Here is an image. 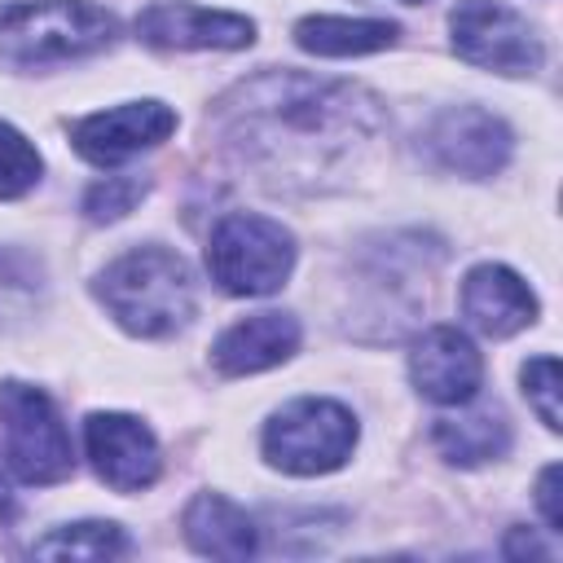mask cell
Returning a JSON list of instances; mask_svg holds the SVG:
<instances>
[{
    "label": "cell",
    "instance_id": "5",
    "mask_svg": "<svg viewBox=\"0 0 563 563\" xmlns=\"http://www.w3.org/2000/svg\"><path fill=\"white\" fill-rule=\"evenodd\" d=\"M361 440L356 413L330 396H299L264 422V462L286 475H330Z\"/></svg>",
    "mask_w": 563,
    "mask_h": 563
},
{
    "label": "cell",
    "instance_id": "15",
    "mask_svg": "<svg viewBox=\"0 0 563 563\" xmlns=\"http://www.w3.org/2000/svg\"><path fill=\"white\" fill-rule=\"evenodd\" d=\"M180 528H185V541L207 559L242 563L260 550L255 519L238 501H229L224 493H194L185 515H180Z\"/></svg>",
    "mask_w": 563,
    "mask_h": 563
},
{
    "label": "cell",
    "instance_id": "19",
    "mask_svg": "<svg viewBox=\"0 0 563 563\" xmlns=\"http://www.w3.org/2000/svg\"><path fill=\"white\" fill-rule=\"evenodd\" d=\"M40 176H44L40 150H35L13 123L0 119V202L31 194V189L40 185Z\"/></svg>",
    "mask_w": 563,
    "mask_h": 563
},
{
    "label": "cell",
    "instance_id": "10",
    "mask_svg": "<svg viewBox=\"0 0 563 563\" xmlns=\"http://www.w3.org/2000/svg\"><path fill=\"white\" fill-rule=\"evenodd\" d=\"M84 449L101 484L114 493H141L158 479L163 453L154 431L132 413H88L84 418Z\"/></svg>",
    "mask_w": 563,
    "mask_h": 563
},
{
    "label": "cell",
    "instance_id": "3",
    "mask_svg": "<svg viewBox=\"0 0 563 563\" xmlns=\"http://www.w3.org/2000/svg\"><path fill=\"white\" fill-rule=\"evenodd\" d=\"M119 40L110 9L92 0H18L0 13V57L13 66H62Z\"/></svg>",
    "mask_w": 563,
    "mask_h": 563
},
{
    "label": "cell",
    "instance_id": "1",
    "mask_svg": "<svg viewBox=\"0 0 563 563\" xmlns=\"http://www.w3.org/2000/svg\"><path fill=\"white\" fill-rule=\"evenodd\" d=\"M216 128L273 189H325L374 150L387 110L347 79L264 70L216 101Z\"/></svg>",
    "mask_w": 563,
    "mask_h": 563
},
{
    "label": "cell",
    "instance_id": "22",
    "mask_svg": "<svg viewBox=\"0 0 563 563\" xmlns=\"http://www.w3.org/2000/svg\"><path fill=\"white\" fill-rule=\"evenodd\" d=\"M559 484H563V471L559 462H550L537 479V506H541V519L550 532H563V497H559Z\"/></svg>",
    "mask_w": 563,
    "mask_h": 563
},
{
    "label": "cell",
    "instance_id": "17",
    "mask_svg": "<svg viewBox=\"0 0 563 563\" xmlns=\"http://www.w3.org/2000/svg\"><path fill=\"white\" fill-rule=\"evenodd\" d=\"M431 440H435V449H440L444 462H453V466H484V462L506 457V449H510V422H506L501 409L484 405V409H471V413L435 418Z\"/></svg>",
    "mask_w": 563,
    "mask_h": 563
},
{
    "label": "cell",
    "instance_id": "13",
    "mask_svg": "<svg viewBox=\"0 0 563 563\" xmlns=\"http://www.w3.org/2000/svg\"><path fill=\"white\" fill-rule=\"evenodd\" d=\"M537 295L532 286L506 268V264H475L462 277V317L488 334V339H510L537 321Z\"/></svg>",
    "mask_w": 563,
    "mask_h": 563
},
{
    "label": "cell",
    "instance_id": "2",
    "mask_svg": "<svg viewBox=\"0 0 563 563\" xmlns=\"http://www.w3.org/2000/svg\"><path fill=\"white\" fill-rule=\"evenodd\" d=\"M101 308L136 339H172L194 321L198 295L189 264L167 246H132L92 282Z\"/></svg>",
    "mask_w": 563,
    "mask_h": 563
},
{
    "label": "cell",
    "instance_id": "4",
    "mask_svg": "<svg viewBox=\"0 0 563 563\" xmlns=\"http://www.w3.org/2000/svg\"><path fill=\"white\" fill-rule=\"evenodd\" d=\"M207 273L224 295H273L295 273V233L282 220L229 211L207 238Z\"/></svg>",
    "mask_w": 563,
    "mask_h": 563
},
{
    "label": "cell",
    "instance_id": "7",
    "mask_svg": "<svg viewBox=\"0 0 563 563\" xmlns=\"http://www.w3.org/2000/svg\"><path fill=\"white\" fill-rule=\"evenodd\" d=\"M449 35L462 62L493 70V75L519 79V75L541 70L545 62V44L537 26L501 0H457L449 13Z\"/></svg>",
    "mask_w": 563,
    "mask_h": 563
},
{
    "label": "cell",
    "instance_id": "9",
    "mask_svg": "<svg viewBox=\"0 0 563 563\" xmlns=\"http://www.w3.org/2000/svg\"><path fill=\"white\" fill-rule=\"evenodd\" d=\"M176 132V110L167 101H123L97 114H84L70 128V141L79 150V158H88L92 167H119L154 145H163Z\"/></svg>",
    "mask_w": 563,
    "mask_h": 563
},
{
    "label": "cell",
    "instance_id": "24",
    "mask_svg": "<svg viewBox=\"0 0 563 563\" xmlns=\"http://www.w3.org/2000/svg\"><path fill=\"white\" fill-rule=\"evenodd\" d=\"M0 510H9V484H4V475H0Z\"/></svg>",
    "mask_w": 563,
    "mask_h": 563
},
{
    "label": "cell",
    "instance_id": "11",
    "mask_svg": "<svg viewBox=\"0 0 563 563\" xmlns=\"http://www.w3.org/2000/svg\"><path fill=\"white\" fill-rule=\"evenodd\" d=\"M409 378L418 387V396H427L431 405H471L479 396L484 383V356L471 343L466 330L457 325H431L413 339L409 352Z\"/></svg>",
    "mask_w": 563,
    "mask_h": 563
},
{
    "label": "cell",
    "instance_id": "23",
    "mask_svg": "<svg viewBox=\"0 0 563 563\" xmlns=\"http://www.w3.org/2000/svg\"><path fill=\"white\" fill-rule=\"evenodd\" d=\"M506 559H550V550L528 528H510L506 532Z\"/></svg>",
    "mask_w": 563,
    "mask_h": 563
},
{
    "label": "cell",
    "instance_id": "12",
    "mask_svg": "<svg viewBox=\"0 0 563 563\" xmlns=\"http://www.w3.org/2000/svg\"><path fill=\"white\" fill-rule=\"evenodd\" d=\"M136 35L154 48H246L255 44V22L229 9L158 0L145 13H136Z\"/></svg>",
    "mask_w": 563,
    "mask_h": 563
},
{
    "label": "cell",
    "instance_id": "8",
    "mask_svg": "<svg viewBox=\"0 0 563 563\" xmlns=\"http://www.w3.org/2000/svg\"><path fill=\"white\" fill-rule=\"evenodd\" d=\"M427 150L444 172L488 180L510 163L515 132L501 114L484 106H449L427 128Z\"/></svg>",
    "mask_w": 563,
    "mask_h": 563
},
{
    "label": "cell",
    "instance_id": "14",
    "mask_svg": "<svg viewBox=\"0 0 563 563\" xmlns=\"http://www.w3.org/2000/svg\"><path fill=\"white\" fill-rule=\"evenodd\" d=\"M299 352V321L290 312H251L211 343V365L224 378L260 374Z\"/></svg>",
    "mask_w": 563,
    "mask_h": 563
},
{
    "label": "cell",
    "instance_id": "18",
    "mask_svg": "<svg viewBox=\"0 0 563 563\" xmlns=\"http://www.w3.org/2000/svg\"><path fill=\"white\" fill-rule=\"evenodd\" d=\"M123 550H128V537H123V528L110 523V519L62 523V528L44 532V537L31 545V554H40V559H84V563H92V559H114V554H123Z\"/></svg>",
    "mask_w": 563,
    "mask_h": 563
},
{
    "label": "cell",
    "instance_id": "20",
    "mask_svg": "<svg viewBox=\"0 0 563 563\" xmlns=\"http://www.w3.org/2000/svg\"><path fill=\"white\" fill-rule=\"evenodd\" d=\"M145 180L141 176H106V180H97V185H88V194H84V216L92 220V224H114V220H123L141 198H145Z\"/></svg>",
    "mask_w": 563,
    "mask_h": 563
},
{
    "label": "cell",
    "instance_id": "6",
    "mask_svg": "<svg viewBox=\"0 0 563 563\" xmlns=\"http://www.w3.org/2000/svg\"><path fill=\"white\" fill-rule=\"evenodd\" d=\"M0 431H4V462L22 484H57L75 471L70 435L48 391L22 378H4L0 383Z\"/></svg>",
    "mask_w": 563,
    "mask_h": 563
},
{
    "label": "cell",
    "instance_id": "16",
    "mask_svg": "<svg viewBox=\"0 0 563 563\" xmlns=\"http://www.w3.org/2000/svg\"><path fill=\"white\" fill-rule=\"evenodd\" d=\"M400 35L396 22L387 18H334V13H312L295 22V44L312 57H361L391 48Z\"/></svg>",
    "mask_w": 563,
    "mask_h": 563
},
{
    "label": "cell",
    "instance_id": "25",
    "mask_svg": "<svg viewBox=\"0 0 563 563\" xmlns=\"http://www.w3.org/2000/svg\"><path fill=\"white\" fill-rule=\"evenodd\" d=\"M405 4H427V0H405Z\"/></svg>",
    "mask_w": 563,
    "mask_h": 563
},
{
    "label": "cell",
    "instance_id": "21",
    "mask_svg": "<svg viewBox=\"0 0 563 563\" xmlns=\"http://www.w3.org/2000/svg\"><path fill=\"white\" fill-rule=\"evenodd\" d=\"M519 383H523L528 405L545 422V431H559L563 427V413H559V361L554 356H532L519 369Z\"/></svg>",
    "mask_w": 563,
    "mask_h": 563
}]
</instances>
